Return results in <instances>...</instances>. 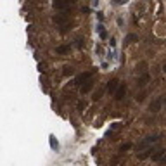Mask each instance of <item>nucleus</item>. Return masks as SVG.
Listing matches in <instances>:
<instances>
[{"instance_id": "1", "label": "nucleus", "mask_w": 166, "mask_h": 166, "mask_svg": "<svg viewBox=\"0 0 166 166\" xmlns=\"http://www.w3.org/2000/svg\"><path fill=\"white\" fill-rule=\"evenodd\" d=\"M158 140H159V135H149V137H146L142 142L137 144V152H140V151H144V149H149V146L156 144Z\"/></svg>"}, {"instance_id": "2", "label": "nucleus", "mask_w": 166, "mask_h": 166, "mask_svg": "<svg viewBox=\"0 0 166 166\" xmlns=\"http://www.w3.org/2000/svg\"><path fill=\"white\" fill-rule=\"evenodd\" d=\"M126 90H128V88H126V83H120L118 90L114 92V100H118V102H120V100H123V99H125V95H126Z\"/></svg>"}, {"instance_id": "3", "label": "nucleus", "mask_w": 166, "mask_h": 166, "mask_svg": "<svg viewBox=\"0 0 166 166\" xmlns=\"http://www.w3.org/2000/svg\"><path fill=\"white\" fill-rule=\"evenodd\" d=\"M92 76H94V71H88V73H81L76 80H74V85H83L85 81H88V80H92Z\"/></svg>"}, {"instance_id": "4", "label": "nucleus", "mask_w": 166, "mask_h": 166, "mask_svg": "<svg viewBox=\"0 0 166 166\" xmlns=\"http://www.w3.org/2000/svg\"><path fill=\"white\" fill-rule=\"evenodd\" d=\"M118 87H120V80H118V78H113L111 81H107L106 92H109V94H113V95H114V92L118 90Z\"/></svg>"}, {"instance_id": "5", "label": "nucleus", "mask_w": 166, "mask_h": 166, "mask_svg": "<svg viewBox=\"0 0 166 166\" xmlns=\"http://www.w3.org/2000/svg\"><path fill=\"white\" fill-rule=\"evenodd\" d=\"M69 0H54L52 2V5H54V9L55 10H66L68 7H69Z\"/></svg>"}, {"instance_id": "6", "label": "nucleus", "mask_w": 166, "mask_h": 166, "mask_svg": "<svg viewBox=\"0 0 166 166\" xmlns=\"http://www.w3.org/2000/svg\"><path fill=\"white\" fill-rule=\"evenodd\" d=\"M163 100H165V99H161V97H159V99H156V100H152V102L149 104V111H151V113H158V111L161 109V106L165 104Z\"/></svg>"}, {"instance_id": "7", "label": "nucleus", "mask_w": 166, "mask_h": 166, "mask_svg": "<svg viewBox=\"0 0 166 166\" xmlns=\"http://www.w3.org/2000/svg\"><path fill=\"white\" fill-rule=\"evenodd\" d=\"M149 80H151V76H149V73H144V74H140V78H139V81H137V85L140 87V88H144L147 83H149Z\"/></svg>"}, {"instance_id": "8", "label": "nucleus", "mask_w": 166, "mask_h": 166, "mask_svg": "<svg viewBox=\"0 0 166 166\" xmlns=\"http://www.w3.org/2000/svg\"><path fill=\"white\" fill-rule=\"evenodd\" d=\"M92 88H94V78H92V80H88V81H85V83L81 85V88H80V90H81V94H88Z\"/></svg>"}, {"instance_id": "9", "label": "nucleus", "mask_w": 166, "mask_h": 166, "mask_svg": "<svg viewBox=\"0 0 166 166\" xmlns=\"http://www.w3.org/2000/svg\"><path fill=\"white\" fill-rule=\"evenodd\" d=\"M55 52L61 54V55L69 54V52H71V45H59V47H55Z\"/></svg>"}, {"instance_id": "10", "label": "nucleus", "mask_w": 166, "mask_h": 166, "mask_svg": "<svg viewBox=\"0 0 166 166\" xmlns=\"http://www.w3.org/2000/svg\"><path fill=\"white\" fill-rule=\"evenodd\" d=\"M154 151H156L154 147H149V149H146L144 152H140V154H139V159H146V158L152 156V154H154Z\"/></svg>"}, {"instance_id": "11", "label": "nucleus", "mask_w": 166, "mask_h": 166, "mask_svg": "<svg viewBox=\"0 0 166 166\" xmlns=\"http://www.w3.org/2000/svg\"><path fill=\"white\" fill-rule=\"evenodd\" d=\"M49 144H50V149H52V151H59V142L55 140V137H54V135H50V137H49Z\"/></svg>"}, {"instance_id": "12", "label": "nucleus", "mask_w": 166, "mask_h": 166, "mask_svg": "<svg viewBox=\"0 0 166 166\" xmlns=\"http://www.w3.org/2000/svg\"><path fill=\"white\" fill-rule=\"evenodd\" d=\"M97 31H99V35H100V38H102V40H106V38H107V31L104 29L102 23H99V24H97Z\"/></svg>"}, {"instance_id": "13", "label": "nucleus", "mask_w": 166, "mask_h": 166, "mask_svg": "<svg viewBox=\"0 0 166 166\" xmlns=\"http://www.w3.org/2000/svg\"><path fill=\"white\" fill-rule=\"evenodd\" d=\"M133 42H139V35H135V33H130V35H126V38H125V43H133Z\"/></svg>"}, {"instance_id": "14", "label": "nucleus", "mask_w": 166, "mask_h": 166, "mask_svg": "<svg viewBox=\"0 0 166 166\" xmlns=\"http://www.w3.org/2000/svg\"><path fill=\"white\" fill-rule=\"evenodd\" d=\"M73 73H74V68H73V66H64V68H62V74H64V76H71Z\"/></svg>"}, {"instance_id": "15", "label": "nucleus", "mask_w": 166, "mask_h": 166, "mask_svg": "<svg viewBox=\"0 0 166 166\" xmlns=\"http://www.w3.org/2000/svg\"><path fill=\"white\" fill-rule=\"evenodd\" d=\"M163 154H165V151H163V149H156V151H154V154H152V159H154V161H159V159L163 158Z\"/></svg>"}, {"instance_id": "16", "label": "nucleus", "mask_w": 166, "mask_h": 166, "mask_svg": "<svg viewBox=\"0 0 166 166\" xmlns=\"http://www.w3.org/2000/svg\"><path fill=\"white\" fill-rule=\"evenodd\" d=\"M66 21H68L66 16H54V23H57V24H64Z\"/></svg>"}, {"instance_id": "17", "label": "nucleus", "mask_w": 166, "mask_h": 166, "mask_svg": "<svg viewBox=\"0 0 166 166\" xmlns=\"http://www.w3.org/2000/svg\"><path fill=\"white\" fill-rule=\"evenodd\" d=\"M76 109H78V111H81V113H83V111H85V109H87V100H80V102H78V104H76Z\"/></svg>"}, {"instance_id": "18", "label": "nucleus", "mask_w": 166, "mask_h": 166, "mask_svg": "<svg viewBox=\"0 0 166 166\" xmlns=\"http://www.w3.org/2000/svg\"><path fill=\"white\" fill-rule=\"evenodd\" d=\"M130 147H132V144H123V146L120 147V151H121V152H125V151H128Z\"/></svg>"}, {"instance_id": "19", "label": "nucleus", "mask_w": 166, "mask_h": 166, "mask_svg": "<svg viewBox=\"0 0 166 166\" xmlns=\"http://www.w3.org/2000/svg\"><path fill=\"white\" fill-rule=\"evenodd\" d=\"M97 17H99V21H102V19H104V12L99 10V12H97Z\"/></svg>"}, {"instance_id": "20", "label": "nucleus", "mask_w": 166, "mask_h": 166, "mask_svg": "<svg viewBox=\"0 0 166 166\" xmlns=\"http://www.w3.org/2000/svg\"><path fill=\"white\" fill-rule=\"evenodd\" d=\"M144 99H146V94H140V95H139V97H137V100H139V102H142V100H144Z\"/></svg>"}, {"instance_id": "21", "label": "nucleus", "mask_w": 166, "mask_h": 166, "mask_svg": "<svg viewBox=\"0 0 166 166\" xmlns=\"http://www.w3.org/2000/svg\"><path fill=\"white\" fill-rule=\"evenodd\" d=\"M45 68H47V66H45V64H38V69H40V71H42V73H43V71H45Z\"/></svg>"}, {"instance_id": "22", "label": "nucleus", "mask_w": 166, "mask_h": 166, "mask_svg": "<svg viewBox=\"0 0 166 166\" xmlns=\"http://www.w3.org/2000/svg\"><path fill=\"white\" fill-rule=\"evenodd\" d=\"M109 43H111V47H116V40H114V38H111Z\"/></svg>"}, {"instance_id": "23", "label": "nucleus", "mask_w": 166, "mask_h": 166, "mask_svg": "<svg viewBox=\"0 0 166 166\" xmlns=\"http://www.w3.org/2000/svg\"><path fill=\"white\" fill-rule=\"evenodd\" d=\"M81 45H83V43H81V38H78V40H76V47H81Z\"/></svg>"}, {"instance_id": "24", "label": "nucleus", "mask_w": 166, "mask_h": 166, "mask_svg": "<svg viewBox=\"0 0 166 166\" xmlns=\"http://www.w3.org/2000/svg\"><path fill=\"white\" fill-rule=\"evenodd\" d=\"M159 161H161V163H166V156H163V158H161Z\"/></svg>"}, {"instance_id": "25", "label": "nucleus", "mask_w": 166, "mask_h": 166, "mask_svg": "<svg viewBox=\"0 0 166 166\" xmlns=\"http://www.w3.org/2000/svg\"><path fill=\"white\" fill-rule=\"evenodd\" d=\"M163 71L166 73V61H165V64H163Z\"/></svg>"}, {"instance_id": "26", "label": "nucleus", "mask_w": 166, "mask_h": 166, "mask_svg": "<svg viewBox=\"0 0 166 166\" xmlns=\"http://www.w3.org/2000/svg\"><path fill=\"white\" fill-rule=\"evenodd\" d=\"M69 2H71V3H74V2H76V0H69Z\"/></svg>"}, {"instance_id": "27", "label": "nucleus", "mask_w": 166, "mask_h": 166, "mask_svg": "<svg viewBox=\"0 0 166 166\" xmlns=\"http://www.w3.org/2000/svg\"><path fill=\"white\" fill-rule=\"evenodd\" d=\"M163 102H165V104H166V99H165V100H163Z\"/></svg>"}]
</instances>
